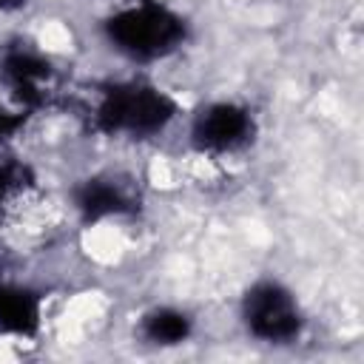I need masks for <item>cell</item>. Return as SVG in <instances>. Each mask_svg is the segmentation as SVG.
<instances>
[{
  "mask_svg": "<svg viewBox=\"0 0 364 364\" xmlns=\"http://www.w3.org/2000/svg\"><path fill=\"white\" fill-rule=\"evenodd\" d=\"M105 28H108L111 43L136 60L165 57L185 37L182 17H176L171 9H165L154 0H142V3L119 9L105 23Z\"/></svg>",
  "mask_w": 364,
  "mask_h": 364,
  "instance_id": "6da1fadb",
  "label": "cell"
},
{
  "mask_svg": "<svg viewBox=\"0 0 364 364\" xmlns=\"http://www.w3.org/2000/svg\"><path fill=\"white\" fill-rule=\"evenodd\" d=\"M176 105L171 97L151 85H114L102 94L97 105V125L108 134H156L165 128V122L173 117Z\"/></svg>",
  "mask_w": 364,
  "mask_h": 364,
  "instance_id": "7a4b0ae2",
  "label": "cell"
},
{
  "mask_svg": "<svg viewBox=\"0 0 364 364\" xmlns=\"http://www.w3.org/2000/svg\"><path fill=\"white\" fill-rule=\"evenodd\" d=\"M245 321L250 333L262 341H290L301 327L293 296L276 282H262L247 293Z\"/></svg>",
  "mask_w": 364,
  "mask_h": 364,
  "instance_id": "3957f363",
  "label": "cell"
},
{
  "mask_svg": "<svg viewBox=\"0 0 364 364\" xmlns=\"http://www.w3.org/2000/svg\"><path fill=\"white\" fill-rule=\"evenodd\" d=\"M253 134L250 111L236 102H213L193 122V142L202 151L225 154L242 148Z\"/></svg>",
  "mask_w": 364,
  "mask_h": 364,
  "instance_id": "277c9868",
  "label": "cell"
},
{
  "mask_svg": "<svg viewBox=\"0 0 364 364\" xmlns=\"http://www.w3.org/2000/svg\"><path fill=\"white\" fill-rule=\"evenodd\" d=\"M77 208L88 219H100V216H111V213L128 210V196L114 179H91V182H85L80 188Z\"/></svg>",
  "mask_w": 364,
  "mask_h": 364,
  "instance_id": "5b68a950",
  "label": "cell"
},
{
  "mask_svg": "<svg viewBox=\"0 0 364 364\" xmlns=\"http://www.w3.org/2000/svg\"><path fill=\"white\" fill-rule=\"evenodd\" d=\"M191 333V321L185 313L176 310H154L145 318V336L156 344H176L185 341Z\"/></svg>",
  "mask_w": 364,
  "mask_h": 364,
  "instance_id": "8992f818",
  "label": "cell"
},
{
  "mask_svg": "<svg viewBox=\"0 0 364 364\" xmlns=\"http://www.w3.org/2000/svg\"><path fill=\"white\" fill-rule=\"evenodd\" d=\"M20 125H23V114L20 111H9V108L0 105V139L3 136H11Z\"/></svg>",
  "mask_w": 364,
  "mask_h": 364,
  "instance_id": "52a82bcc",
  "label": "cell"
},
{
  "mask_svg": "<svg viewBox=\"0 0 364 364\" xmlns=\"http://www.w3.org/2000/svg\"><path fill=\"white\" fill-rule=\"evenodd\" d=\"M26 0H0V9H20Z\"/></svg>",
  "mask_w": 364,
  "mask_h": 364,
  "instance_id": "ba28073f",
  "label": "cell"
}]
</instances>
